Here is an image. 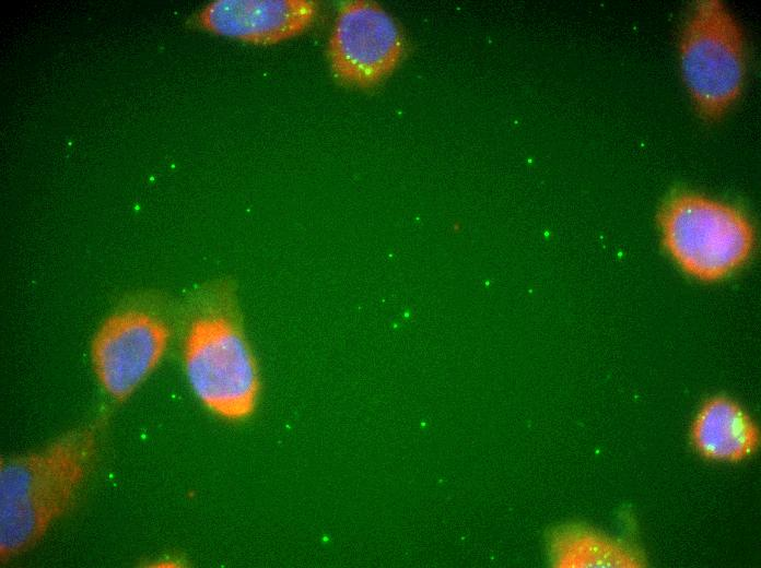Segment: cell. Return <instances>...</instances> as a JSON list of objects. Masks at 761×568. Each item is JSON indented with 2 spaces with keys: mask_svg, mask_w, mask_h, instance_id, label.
<instances>
[{
  "mask_svg": "<svg viewBox=\"0 0 761 568\" xmlns=\"http://www.w3.org/2000/svg\"><path fill=\"white\" fill-rule=\"evenodd\" d=\"M94 434L82 429L47 448L4 460L0 469L2 560L33 546L73 504L94 451Z\"/></svg>",
  "mask_w": 761,
  "mask_h": 568,
  "instance_id": "1",
  "label": "cell"
},
{
  "mask_svg": "<svg viewBox=\"0 0 761 568\" xmlns=\"http://www.w3.org/2000/svg\"><path fill=\"white\" fill-rule=\"evenodd\" d=\"M222 295L219 306L202 310L185 341L184 367L196 397L214 414L236 421L254 410L259 372L254 354Z\"/></svg>",
  "mask_w": 761,
  "mask_h": 568,
  "instance_id": "2",
  "label": "cell"
},
{
  "mask_svg": "<svg viewBox=\"0 0 761 568\" xmlns=\"http://www.w3.org/2000/svg\"><path fill=\"white\" fill-rule=\"evenodd\" d=\"M665 249L689 275L723 280L749 259L754 229L747 216L727 203L692 192L667 200L659 213Z\"/></svg>",
  "mask_w": 761,
  "mask_h": 568,
  "instance_id": "3",
  "label": "cell"
},
{
  "mask_svg": "<svg viewBox=\"0 0 761 568\" xmlns=\"http://www.w3.org/2000/svg\"><path fill=\"white\" fill-rule=\"evenodd\" d=\"M680 68L699 114L721 118L742 92L747 63L737 22L716 0L696 2L680 37Z\"/></svg>",
  "mask_w": 761,
  "mask_h": 568,
  "instance_id": "4",
  "label": "cell"
},
{
  "mask_svg": "<svg viewBox=\"0 0 761 568\" xmlns=\"http://www.w3.org/2000/svg\"><path fill=\"white\" fill-rule=\"evenodd\" d=\"M405 38L398 23L379 4L355 0L340 5L329 38L335 76L348 86L374 87L399 64Z\"/></svg>",
  "mask_w": 761,
  "mask_h": 568,
  "instance_id": "5",
  "label": "cell"
},
{
  "mask_svg": "<svg viewBox=\"0 0 761 568\" xmlns=\"http://www.w3.org/2000/svg\"><path fill=\"white\" fill-rule=\"evenodd\" d=\"M168 329L156 316L127 309L109 317L92 343V362L103 390L117 401L128 398L160 363Z\"/></svg>",
  "mask_w": 761,
  "mask_h": 568,
  "instance_id": "6",
  "label": "cell"
},
{
  "mask_svg": "<svg viewBox=\"0 0 761 568\" xmlns=\"http://www.w3.org/2000/svg\"><path fill=\"white\" fill-rule=\"evenodd\" d=\"M318 12L311 0H215L194 23L210 33L251 44H276L306 31Z\"/></svg>",
  "mask_w": 761,
  "mask_h": 568,
  "instance_id": "7",
  "label": "cell"
},
{
  "mask_svg": "<svg viewBox=\"0 0 761 568\" xmlns=\"http://www.w3.org/2000/svg\"><path fill=\"white\" fill-rule=\"evenodd\" d=\"M693 450L704 460L738 463L760 446V430L749 413L731 398L718 394L705 400L690 425Z\"/></svg>",
  "mask_w": 761,
  "mask_h": 568,
  "instance_id": "8",
  "label": "cell"
},
{
  "mask_svg": "<svg viewBox=\"0 0 761 568\" xmlns=\"http://www.w3.org/2000/svg\"><path fill=\"white\" fill-rule=\"evenodd\" d=\"M551 561L557 567L641 568L644 554L634 545L590 526L569 524L549 537Z\"/></svg>",
  "mask_w": 761,
  "mask_h": 568,
  "instance_id": "9",
  "label": "cell"
}]
</instances>
